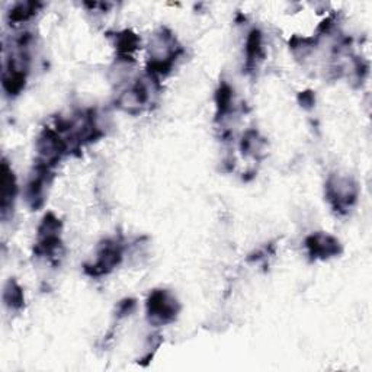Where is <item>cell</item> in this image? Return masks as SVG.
I'll return each mask as SVG.
<instances>
[{"label": "cell", "mask_w": 372, "mask_h": 372, "mask_svg": "<svg viewBox=\"0 0 372 372\" xmlns=\"http://www.w3.org/2000/svg\"><path fill=\"white\" fill-rule=\"evenodd\" d=\"M124 255V243L119 239L103 240L96 252V258L91 265L85 266V272L89 277H102L112 272L121 263Z\"/></svg>", "instance_id": "obj_1"}, {"label": "cell", "mask_w": 372, "mask_h": 372, "mask_svg": "<svg viewBox=\"0 0 372 372\" xmlns=\"http://www.w3.org/2000/svg\"><path fill=\"white\" fill-rule=\"evenodd\" d=\"M180 305L175 295L166 289H154L147 298V316L156 326L169 324L176 320Z\"/></svg>", "instance_id": "obj_2"}, {"label": "cell", "mask_w": 372, "mask_h": 372, "mask_svg": "<svg viewBox=\"0 0 372 372\" xmlns=\"http://www.w3.org/2000/svg\"><path fill=\"white\" fill-rule=\"evenodd\" d=\"M358 186L350 178L333 175L327 180L326 195L338 213H346L349 208H352L358 201Z\"/></svg>", "instance_id": "obj_3"}, {"label": "cell", "mask_w": 372, "mask_h": 372, "mask_svg": "<svg viewBox=\"0 0 372 372\" xmlns=\"http://www.w3.org/2000/svg\"><path fill=\"white\" fill-rule=\"evenodd\" d=\"M51 168L44 166V164L36 163L35 172L32 173L31 179L27 183L25 188V201L31 210H39L46 202V191L50 185L51 179Z\"/></svg>", "instance_id": "obj_4"}, {"label": "cell", "mask_w": 372, "mask_h": 372, "mask_svg": "<svg viewBox=\"0 0 372 372\" xmlns=\"http://www.w3.org/2000/svg\"><path fill=\"white\" fill-rule=\"evenodd\" d=\"M305 247L312 259H328L342 253L339 240L324 233L310 234L305 239Z\"/></svg>", "instance_id": "obj_5"}, {"label": "cell", "mask_w": 372, "mask_h": 372, "mask_svg": "<svg viewBox=\"0 0 372 372\" xmlns=\"http://www.w3.org/2000/svg\"><path fill=\"white\" fill-rule=\"evenodd\" d=\"M0 185H2V199H0V210H2V218L6 220L8 215L13 210V202L18 194V185L13 171L8 164L6 160L2 161V179H0Z\"/></svg>", "instance_id": "obj_6"}, {"label": "cell", "mask_w": 372, "mask_h": 372, "mask_svg": "<svg viewBox=\"0 0 372 372\" xmlns=\"http://www.w3.org/2000/svg\"><path fill=\"white\" fill-rule=\"evenodd\" d=\"M263 36L259 29H252L246 39V67L249 72L256 70L260 61L263 60Z\"/></svg>", "instance_id": "obj_7"}, {"label": "cell", "mask_w": 372, "mask_h": 372, "mask_svg": "<svg viewBox=\"0 0 372 372\" xmlns=\"http://www.w3.org/2000/svg\"><path fill=\"white\" fill-rule=\"evenodd\" d=\"M115 47L119 57L131 58V54L140 47V38L131 31H122L115 36Z\"/></svg>", "instance_id": "obj_8"}, {"label": "cell", "mask_w": 372, "mask_h": 372, "mask_svg": "<svg viewBox=\"0 0 372 372\" xmlns=\"http://www.w3.org/2000/svg\"><path fill=\"white\" fill-rule=\"evenodd\" d=\"M4 303L9 310H20L24 307L25 303L24 291L15 279L8 281V284L4 288Z\"/></svg>", "instance_id": "obj_9"}, {"label": "cell", "mask_w": 372, "mask_h": 372, "mask_svg": "<svg viewBox=\"0 0 372 372\" xmlns=\"http://www.w3.org/2000/svg\"><path fill=\"white\" fill-rule=\"evenodd\" d=\"M215 103H217V118H222L232 111L233 89L227 84L220 85L218 91L215 93Z\"/></svg>", "instance_id": "obj_10"}, {"label": "cell", "mask_w": 372, "mask_h": 372, "mask_svg": "<svg viewBox=\"0 0 372 372\" xmlns=\"http://www.w3.org/2000/svg\"><path fill=\"white\" fill-rule=\"evenodd\" d=\"M41 5L34 4V2H27V4H19L16 5L11 12H9V19L13 24H20L29 20L38 11Z\"/></svg>", "instance_id": "obj_11"}, {"label": "cell", "mask_w": 372, "mask_h": 372, "mask_svg": "<svg viewBox=\"0 0 372 372\" xmlns=\"http://www.w3.org/2000/svg\"><path fill=\"white\" fill-rule=\"evenodd\" d=\"M137 307V303L135 300L133 298H127V300H124L118 304V316L119 317H124V316H130L134 310Z\"/></svg>", "instance_id": "obj_12"}, {"label": "cell", "mask_w": 372, "mask_h": 372, "mask_svg": "<svg viewBox=\"0 0 372 372\" xmlns=\"http://www.w3.org/2000/svg\"><path fill=\"white\" fill-rule=\"evenodd\" d=\"M298 100L301 103V107L304 108H312L314 105V102H316V96L313 92H301L298 95Z\"/></svg>", "instance_id": "obj_13"}]
</instances>
